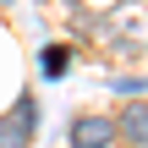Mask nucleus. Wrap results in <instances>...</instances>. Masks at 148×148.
Instances as JSON below:
<instances>
[{"label":"nucleus","instance_id":"7ed1b4c3","mask_svg":"<svg viewBox=\"0 0 148 148\" xmlns=\"http://www.w3.org/2000/svg\"><path fill=\"white\" fill-rule=\"evenodd\" d=\"M66 143L71 148H115V115H77Z\"/></svg>","mask_w":148,"mask_h":148},{"label":"nucleus","instance_id":"39448f33","mask_svg":"<svg viewBox=\"0 0 148 148\" xmlns=\"http://www.w3.org/2000/svg\"><path fill=\"white\" fill-rule=\"evenodd\" d=\"M38 66H44V77H60V71L71 66V44H49V49L38 55Z\"/></svg>","mask_w":148,"mask_h":148},{"label":"nucleus","instance_id":"f257e3e1","mask_svg":"<svg viewBox=\"0 0 148 148\" xmlns=\"http://www.w3.org/2000/svg\"><path fill=\"white\" fill-rule=\"evenodd\" d=\"M104 33L121 44V49H148V5H121L110 22H104Z\"/></svg>","mask_w":148,"mask_h":148},{"label":"nucleus","instance_id":"423d86ee","mask_svg":"<svg viewBox=\"0 0 148 148\" xmlns=\"http://www.w3.org/2000/svg\"><path fill=\"white\" fill-rule=\"evenodd\" d=\"M0 5H5V0H0Z\"/></svg>","mask_w":148,"mask_h":148},{"label":"nucleus","instance_id":"f03ea898","mask_svg":"<svg viewBox=\"0 0 148 148\" xmlns=\"http://www.w3.org/2000/svg\"><path fill=\"white\" fill-rule=\"evenodd\" d=\"M33 126H38V104L33 99H16V110L0 115V148H27L33 143Z\"/></svg>","mask_w":148,"mask_h":148},{"label":"nucleus","instance_id":"20e7f679","mask_svg":"<svg viewBox=\"0 0 148 148\" xmlns=\"http://www.w3.org/2000/svg\"><path fill=\"white\" fill-rule=\"evenodd\" d=\"M115 137L132 148H148V99H126L115 115Z\"/></svg>","mask_w":148,"mask_h":148}]
</instances>
